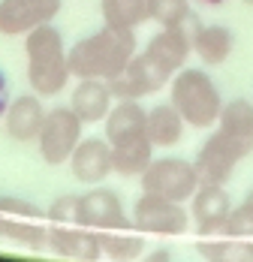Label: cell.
Segmentation results:
<instances>
[{"mask_svg": "<svg viewBox=\"0 0 253 262\" xmlns=\"http://www.w3.org/2000/svg\"><path fill=\"white\" fill-rule=\"evenodd\" d=\"M154 148L148 136H139V139H130L121 145H112V172L121 175V178H139L154 160Z\"/></svg>", "mask_w": 253, "mask_h": 262, "instance_id": "20", "label": "cell"}, {"mask_svg": "<svg viewBox=\"0 0 253 262\" xmlns=\"http://www.w3.org/2000/svg\"><path fill=\"white\" fill-rule=\"evenodd\" d=\"M25 52H27V84L33 94H39L43 100L57 97L70 79V54L64 49V36L60 30L51 25H39L30 33H25Z\"/></svg>", "mask_w": 253, "mask_h": 262, "instance_id": "2", "label": "cell"}, {"mask_svg": "<svg viewBox=\"0 0 253 262\" xmlns=\"http://www.w3.org/2000/svg\"><path fill=\"white\" fill-rule=\"evenodd\" d=\"M199 3H205V6H223L226 0H199Z\"/></svg>", "mask_w": 253, "mask_h": 262, "instance_id": "30", "label": "cell"}, {"mask_svg": "<svg viewBox=\"0 0 253 262\" xmlns=\"http://www.w3.org/2000/svg\"><path fill=\"white\" fill-rule=\"evenodd\" d=\"M148 21L157 27H181L193 21L190 0H148Z\"/></svg>", "mask_w": 253, "mask_h": 262, "instance_id": "24", "label": "cell"}, {"mask_svg": "<svg viewBox=\"0 0 253 262\" xmlns=\"http://www.w3.org/2000/svg\"><path fill=\"white\" fill-rule=\"evenodd\" d=\"M70 70L73 79H115L130 57L136 54V30L102 25L97 33L81 36L70 49Z\"/></svg>", "mask_w": 253, "mask_h": 262, "instance_id": "1", "label": "cell"}, {"mask_svg": "<svg viewBox=\"0 0 253 262\" xmlns=\"http://www.w3.org/2000/svg\"><path fill=\"white\" fill-rule=\"evenodd\" d=\"M64 0H0V33L25 36L33 27L54 21Z\"/></svg>", "mask_w": 253, "mask_h": 262, "instance_id": "10", "label": "cell"}, {"mask_svg": "<svg viewBox=\"0 0 253 262\" xmlns=\"http://www.w3.org/2000/svg\"><path fill=\"white\" fill-rule=\"evenodd\" d=\"M229 211H232V196L226 184H208L202 181L196 193L190 196V220L196 223L199 235H214L223 229Z\"/></svg>", "mask_w": 253, "mask_h": 262, "instance_id": "11", "label": "cell"}, {"mask_svg": "<svg viewBox=\"0 0 253 262\" xmlns=\"http://www.w3.org/2000/svg\"><path fill=\"white\" fill-rule=\"evenodd\" d=\"M169 103L181 112L187 127L193 130H211L217 127L223 94L208 76V67H184L169 79Z\"/></svg>", "mask_w": 253, "mask_h": 262, "instance_id": "3", "label": "cell"}, {"mask_svg": "<svg viewBox=\"0 0 253 262\" xmlns=\"http://www.w3.org/2000/svg\"><path fill=\"white\" fill-rule=\"evenodd\" d=\"M250 151L253 148L247 142H241V139H235V136H229L226 130L217 127V130L202 142L199 154L193 157V166H196V172H199L202 181L229 184L232 175H235V169L241 166V160L247 157Z\"/></svg>", "mask_w": 253, "mask_h": 262, "instance_id": "7", "label": "cell"}, {"mask_svg": "<svg viewBox=\"0 0 253 262\" xmlns=\"http://www.w3.org/2000/svg\"><path fill=\"white\" fill-rule=\"evenodd\" d=\"M81 226L109 232V229H133V217L126 214L124 202L115 190L94 184L88 193H81Z\"/></svg>", "mask_w": 253, "mask_h": 262, "instance_id": "9", "label": "cell"}, {"mask_svg": "<svg viewBox=\"0 0 253 262\" xmlns=\"http://www.w3.org/2000/svg\"><path fill=\"white\" fill-rule=\"evenodd\" d=\"M145 54L151 57L154 63L172 79L178 70L187 67V60L193 57V39H190V27H160L148 39L145 46Z\"/></svg>", "mask_w": 253, "mask_h": 262, "instance_id": "12", "label": "cell"}, {"mask_svg": "<svg viewBox=\"0 0 253 262\" xmlns=\"http://www.w3.org/2000/svg\"><path fill=\"white\" fill-rule=\"evenodd\" d=\"M217 127L226 130L229 136H235V139H241V142H247L253 148V103L244 100V97H235V100L223 103Z\"/></svg>", "mask_w": 253, "mask_h": 262, "instance_id": "22", "label": "cell"}, {"mask_svg": "<svg viewBox=\"0 0 253 262\" xmlns=\"http://www.w3.org/2000/svg\"><path fill=\"white\" fill-rule=\"evenodd\" d=\"M190 39H193V57H199L208 70L226 63V57L235 52V30L226 25H199L193 18Z\"/></svg>", "mask_w": 253, "mask_h": 262, "instance_id": "16", "label": "cell"}, {"mask_svg": "<svg viewBox=\"0 0 253 262\" xmlns=\"http://www.w3.org/2000/svg\"><path fill=\"white\" fill-rule=\"evenodd\" d=\"M0 220L36 223V220H46V211H39L36 205H30L27 199H18V196H0ZM46 223H49V220H46Z\"/></svg>", "mask_w": 253, "mask_h": 262, "instance_id": "26", "label": "cell"}, {"mask_svg": "<svg viewBox=\"0 0 253 262\" xmlns=\"http://www.w3.org/2000/svg\"><path fill=\"white\" fill-rule=\"evenodd\" d=\"M184 130H187V121L181 118L172 103H160L148 108V121H145V133L151 139L154 148L166 151V148H175L178 142L184 139Z\"/></svg>", "mask_w": 253, "mask_h": 262, "instance_id": "19", "label": "cell"}, {"mask_svg": "<svg viewBox=\"0 0 253 262\" xmlns=\"http://www.w3.org/2000/svg\"><path fill=\"white\" fill-rule=\"evenodd\" d=\"M133 217V229H139L142 235H160V238H178L190 232V208H184V202H172L163 196L142 193L136 199V205L130 211Z\"/></svg>", "mask_w": 253, "mask_h": 262, "instance_id": "6", "label": "cell"}, {"mask_svg": "<svg viewBox=\"0 0 253 262\" xmlns=\"http://www.w3.org/2000/svg\"><path fill=\"white\" fill-rule=\"evenodd\" d=\"M163 88H169V76L145 52L133 54L124 70L109 79V91L115 100H145L151 94H160Z\"/></svg>", "mask_w": 253, "mask_h": 262, "instance_id": "8", "label": "cell"}, {"mask_svg": "<svg viewBox=\"0 0 253 262\" xmlns=\"http://www.w3.org/2000/svg\"><path fill=\"white\" fill-rule=\"evenodd\" d=\"M46 105L39 94H22L15 100H9L6 105V115H3V127L6 136L12 142H36V136L43 130V121H46Z\"/></svg>", "mask_w": 253, "mask_h": 262, "instance_id": "14", "label": "cell"}, {"mask_svg": "<svg viewBox=\"0 0 253 262\" xmlns=\"http://www.w3.org/2000/svg\"><path fill=\"white\" fill-rule=\"evenodd\" d=\"M81 133H85V121L78 118L70 105H54V108H49L46 112V121H43V130L36 136L39 160L49 163V166L70 163L76 145L81 142Z\"/></svg>", "mask_w": 253, "mask_h": 262, "instance_id": "5", "label": "cell"}, {"mask_svg": "<svg viewBox=\"0 0 253 262\" xmlns=\"http://www.w3.org/2000/svg\"><path fill=\"white\" fill-rule=\"evenodd\" d=\"M145 253V238L139 229L100 232V259H139Z\"/></svg>", "mask_w": 253, "mask_h": 262, "instance_id": "21", "label": "cell"}, {"mask_svg": "<svg viewBox=\"0 0 253 262\" xmlns=\"http://www.w3.org/2000/svg\"><path fill=\"white\" fill-rule=\"evenodd\" d=\"M220 232L229 238H253V208H247L244 202L235 205V208L229 211V217Z\"/></svg>", "mask_w": 253, "mask_h": 262, "instance_id": "27", "label": "cell"}, {"mask_svg": "<svg viewBox=\"0 0 253 262\" xmlns=\"http://www.w3.org/2000/svg\"><path fill=\"white\" fill-rule=\"evenodd\" d=\"M46 250L67 259H100V232L88 226H51Z\"/></svg>", "mask_w": 253, "mask_h": 262, "instance_id": "17", "label": "cell"}, {"mask_svg": "<svg viewBox=\"0 0 253 262\" xmlns=\"http://www.w3.org/2000/svg\"><path fill=\"white\" fill-rule=\"evenodd\" d=\"M102 25L136 30L148 21V0H100Z\"/></svg>", "mask_w": 253, "mask_h": 262, "instance_id": "23", "label": "cell"}, {"mask_svg": "<svg viewBox=\"0 0 253 262\" xmlns=\"http://www.w3.org/2000/svg\"><path fill=\"white\" fill-rule=\"evenodd\" d=\"M46 220L51 226H81V196L76 193L57 196L46 211Z\"/></svg>", "mask_w": 253, "mask_h": 262, "instance_id": "25", "label": "cell"}, {"mask_svg": "<svg viewBox=\"0 0 253 262\" xmlns=\"http://www.w3.org/2000/svg\"><path fill=\"white\" fill-rule=\"evenodd\" d=\"M145 121H148V108L142 105V100H115V105L109 108L102 121V136L109 139V145H121L130 139L148 136Z\"/></svg>", "mask_w": 253, "mask_h": 262, "instance_id": "15", "label": "cell"}, {"mask_svg": "<svg viewBox=\"0 0 253 262\" xmlns=\"http://www.w3.org/2000/svg\"><path fill=\"white\" fill-rule=\"evenodd\" d=\"M70 169L73 178L81 184H102L112 175V145L106 136H81V142L76 145L73 157H70Z\"/></svg>", "mask_w": 253, "mask_h": 262, "instance_id": "13", "label": "cell"}, {"mask_svg": "<svg viewBox=\"0 0 253 262\" xmlns=\"http://www.w3.org/2000/svg\"><path fill=\"white\" fill-rule=\"evenodd\" d=\"M112 105H115V97L109 91V81L102 79H78V84L73 88V97H70V108L85 121V127L102 124Z\"/></svg>", "mask_w": 253, "mask_h": 262, "instance_id": "18", "label": "cell"}, {"mask_svg": "<svg viewBox=\"0 0 253 262\" xmlns=\"http://www.w3.org/2000/svg\"><path fill=\"white\" fill-rule=\"evenodd\" d=\"M9 84H6V76H3V70H0V118L6 115V105H9Z\"/></svg>", "mask_w": 253, "mask_h": 262, "instance_id": "28", "label": "cell"}, {"mask_svg": "<svg viewBox=\"0 0 253 262\" xmlns=\"http://www.w3.org/2000/svg\"><path fill=\"white\" fill-rule=\"evenodd\" d=\"M142 193L163 196L172 202H190V196L196 193V187L202 184L193 160L181 157H154L151 166L139 175Z\"/></svg>", "mask_w": 253, "mask_h": 262, "instance_id": "4", "label": "cell"}, {"mask_svg": "<svg viewBox=\"0 0 253 262\" xmlns=\"http://www.w3.org/2000/svg\"><path fill=\"white\" fill-rule=\"evenodd\" d=\"M244 205H247V208H253V187L247 190V196H244Z\"/></svg>", "mask_w": 253, "mask_h": 262, "instance_id": "29", "label": "cell"}]
</instances>
